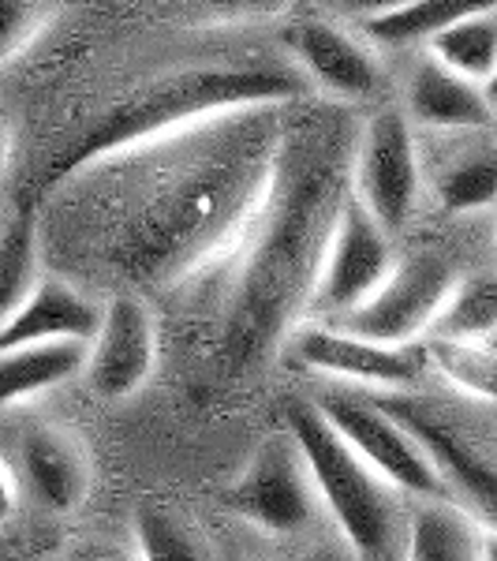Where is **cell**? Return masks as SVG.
<instances>
[{
    "label": "cell",
    "mask_w": 497,
    "mask_h": 561,
    "mask_svg": "<svg viewBox=\"0 0 497 561\" xmlns=\"http://www.w3.org/2000/svg\"><path fill=\"white\" fill-rule=\"evenodd\" d=\"M351 139L340 113L303 116L274 139L258 203L243 225L240 274L224 322L232 367L262 364L307 307L340 198Z\"/></svg>",
    "instance_id": "obj_1"
},
{
    "label": "cell",
    "mask_w": 497,
    "mask_h": 561,
    "mask_svg": "<svg viewBox=\"0 0 497 561\" xmlns=\"http://www.w3.org/2000/svg\"><path fill=\"white\" fill-rule=\"evenodd\" d=\"M274 131H255L251 121L229 116L206 124L198 150H150L158 173L128 203L116 232V262L142 285L187 277L236 240L258 203L274 153Z\"/></svg>",
    "instance_id": "obj_2"
},
{
    "label": "cell",
    "mask_w": 497,
    "mask_h": 561,
    "mask_svg": "<svg viewBox=\"0 0 497 561\" xmlns=\"http://www.w3.org/2000/svg\"><path fill=\"white\" fill-rule=\"evenodd\" d=\"M311 94L307 79L292 60H236V65H198L158 76L131 90L116 108L71 147L53 169V184L86 173L105 161L165 142L173 135L206 128L221 116L251 113L300 102Z\"/></svg>",
    "instance_id": "obj_3"
},
{
    "label": "cell",
    "mask_w": 497,
    "mask_h": 561,
    "mask_svg": "<svg viewBox=\"0 0 497 561\" xmlns=\"http://www.w3.org/2000/svg\"><path fill=\"white\" fill-rule=\"evenodd\" d=\"M288 434L300 446L319 502L337 520L359 561H393L404 542V517L393 486L330 427L314 401H288Z\"/></svg>",
    "instance_id": "obj_4"
},
{
    "label": "cell",
    "mask_w": 497,
    "mask_h": 561,
    "mask_svg": "<svg viewBox=\"0 0 497 561\" xmlns=\"http://www.w3.org/2000/svg\"><path fill=\"white\" fill-rule=\"evenodd\" d=\"M370 401L412 434L415 446L438 468V476L446 479L449 491H456L467 502V510H475V520L494 528L497 468L490 434L467 431V423L453 409L412 397L408 389H385V393L370 397Z\"/></svg>",
    "instance_id": "obj_5"
},
{
    "label": "cell",
    "mask_w": 497,
    "mask_h": 561,
    "mask_svg": "<svg viewBox=\"0 0 497 561\" xmlns=\"http://www.w3.org/2000/svg\"><path fill=\"white\" fill-rule=\"evenodd\" d=\"M423 187V158L401 105H378L351 139L348 192L390 237L408 229Z\"/></svg>",
    "instance_id": "obj_6"
},
{
    "label": "cell",
    "mask_w": 497,
    "mask_h": 561,
    "mask_svg": "<svg viewBox=\"0 0 497 561\" xmlns=\"http://www.w3.org/2000/svg\"><path fill=\"white\" fill-rule=\"evenodd\" d=\"M453 285L456 270L434 251L393 259L390 274L378 280L374 293L333 319V325L378 345H415L419 337H427V325Z\"/></svg>",
    "instance_id": "obj_7"
},
{
    "label": "cell",
    "mask_w": 497,
    "mask_h": 561,
    "mask_svg": "<svg viewBox=\"0 0 497 561\" xmlns=\"http://www.w3.org/2000/svg\"><path fill=\"white\" fill-rule=\"evenodd\" d=\"M319 412L330 420V427L356 449L359 457L374 468L393 491L415 494L423 502H441L449 497L446 479L438 476V468L430 465L427 454L415 446V438L393 415H385L370 397L359 393H322Z\"/></svg>",
    "instance_id": "obj_8"
},
{
    "label": "cell",
    "mask_w": 497,
    "mask_h": 561,
    "mask_svg": "<svg viewBox=\"0 0 497 561\" xmlns=\"http://www.w3.org/2000/svg\"><path fill=\"white\" fill-rule=\"evenodd\" d=\"M393 259V237L348 192L340 198L337 217H333V229L330 240H325L307 307L319 311L325 322L340 319L363 296L374 293L378 280L390 274Z\"/></svg>",
    "instance_id": "obj_9"
},
{
    "label": "cell",
    "mask_w": 497,
    "mask_h": 561,
    "mask_svg": "<svg viewBox=\"0 0 497 561\" xmlns=\"http://www.w3.org/2000/svg\"><path fill=\"white\" fill-rule=\"evenodd\" d=\"M229 505L243 520H251L262 531H274V536H292L314 520L322 502L292 434L285 431L262 442V449L232 483Z\"/></svg>",
    "instance_id": "obj_10"
},
{
    "label": "cell",
    "mask_w": 497,
    "mask_h": 561,
    "mask_svg": "<svg viewBox=\"0 0 497 561\" xmlns=\"http://www.w3.org/2000/svg\"><path fill=\"white\" fill-rule=\"evenodd\" d=\"M288 352H292L296 364L319 370V375L367 389H408L427 370L419 341L415 345H378V341L348 333L333 322L292 330L288 333Z\"/></svg>",
    "instance_id": "obj_11"
},
{
    "label": "cell",
    "mask_w": 497,
    "mask_h": 561,
    "mask_svg": "<svg viewBox=\"0 0 497 561\" xmlns=\"http://www.w3.org/2000/svg\"><path fill=\"white\" fill-rule=\"evenodd\" d=\"M288 60L300 68L307 87H319L337 102H374L385 90L382 60L348 26L307 15L285 31Z\"/></svg>",
    "instance_id": "obj_12"
},
{
    "label": "cell",
    "mask_w": 497,
    "mask_h": 561,
    "mask_svg": "<svg viewBox=\"0 0 497 561\" xmlns=\"http://www.w3.org/2000/svg\"><path fill=\"white\" fill-rule=\"evenodd\" d=\"M158 359V325L139 296H116L102 307L94 337L86 341V382L105 401L131 397Z\"/></svg>",
    "instance_id": "obj_13"
},
{
    "label": "cell",
    "mask_w": 497,
    "mask_h": 561,
    "mask_svg": "<svg viewBox=\"0 0 497 561\" xmlns=\"http://www.w3.org/2000/svg\"><path fill=\"white\" fill-rule=\"evenodd\" d=\"M401 113L427 131H486L494 124L490 90L434 57L415 60L408 71Z\"/></svg>",
    "instance_id": "obj_14"
},
{
    "label": "cell",
    "mask_w": 497,
    "mask_h": 561,
    "mask_svg": "<svg viewBox=\"0 0 497 561\" xmlns=\"http://www.w3.org/2000/svg\"><path fill=\"white\" fill-rule=\"evenodd\" d=\"M102 322V307L60 277H38L15 314L0 325V352L38 341H90Z\"/></svg>",
    "instance_id": "obj_15"
},
{
    "label": "cell",
    "mask_w": 497,
    "mask_h": 561,
    "mask_svg": "<svg viewBox=\"0 0 497 561\" xmlns=\"http://www.w3.org/2000/svg\"><path fill=\"white\" fill-rule=\"evenodd\" d=\"M20 479L45 513H71L90 486L83 449L60 431L45 427L26 431L20 438Z\"/></svg>",
    "instance_id": "obj_16"
},
{
    "label": "cell",
    "mask_w": 497,
    "mask_h": 561,
    "mask_svg": "<svg viewBox=\"0 0 497 561\" xmlns=\"http://www.w3.org/2000/svg\"><path fill=\"white\" fill-rule=\"evenodd\" d=\"M401 561H497L494 528L456 510L449 497L423 502L404 520Z\"/></svg>",
    "instance_id": "obj_17"
},
{
    "label": "cell",
    "mask_w": 497,
    "mask_h": 561,
    "mask_svg": "<svg viewBox=\"0 0 497 561\" xmlns=\"http://www.w3.org/2000/svg\"><path fill=\"white\" fill-rule=\"evenodd\" d=\"M86 364V341H38L0 352V412L65 386Z\"/></svg>",
    "instance_id": "obj_18"
},
{
    "label": "cell",
    "mask_w": 497,
    "mask_h": 561,
    "mask_svg": "<svg viewBox=\"0 0 497 561\" xmlns=\"http://www.w3.org/2000/svg\"><path fill=\"white\" fill-rule=\"evenodd\" d=\"M464 147L449 158H441V165L430 176V192L438 198L441 210L449 214H475L490 210L494 192H497V169H494V142L490 128L486 131H467Z\"/></svg>",
    "instance_id": "obj_19"
},
{
    "label": "cell",
    "mask_w": 497,
    "mask_h": 561,
    "mask_svg": "<svg viewBox=\"0 0 497 561\" xmlns=\"http://www.w3.org/2000/svg\"><path fill=\"white\" fill-rule=\"evenodd\" d=\"M494 0H408L378 20L359 23L367 45L378 49H404V45H427L434 34L446 31L449 23L464 20L475 12H490Z\"/></svg>",
    "instance_id": "obj_20"
},
{
    "label": "cell",
    "mask_w": 497,
    "mask_h": 561,
    "mask_svg": "<svg viewBox=\"0 0 497 561\" xmlns=\"http://www.w3.org/2000/svg\"><path fill=\"white\" fill-rule=\"evenodd\" d=\"M497 330V280L494 274L456 277L438 314L427 325V337L441 341H494Z\"/></svg>",
    "instance_id": "obj_21"
},
{
    "label": "cell",
    "mask_w": 497,
    "mask_h": 561,
    "mask_svg": "<svg viewBox=\"0 0 497 561\" xmlns=\"http://www.w3.org/2000/svg\"><path fill=\"white\" fill-rule=\"evenodd\" d=\"M427 57L438 65L460 71V76L475 79V83L490 87L494 65H497V20L490 12H475L464 20L449 23L446 31H438L427 42Z\"/></svg>",
    "instance_id": "obj_22"
},
{
    "label": "cell",
    "mask_w": 497,
    "mask_h": 561,
    "mask_svg": "<svg viewBox=\"0 0 497 561\" xmlns=\"http://www.w3.org/2000/svg\"><path fill=\"white\" fill-rule=\"evenodd\" d=\"M423 359L438 370L456 393L475 404H494L497 367H494V341H423Z\"/></svg>",
    "instance_id": "obj_23"
},
{
    "label": "cell",
    "mask_w": 497,
    "mask_h": 561,
    "mask_svg": "<svg viewBox=\"0 0 497 561\" xmlns=\"http://www.w3.org/2000/svg\"><path fill=\"white\" fill-rule=\"evenodd\" d=\"M38 285V229L31 214H15L0 229V325Z\"/></svg>",
    "instance_id": "obj_24"
},
{
    "label": "cell",
    "mask_w": 497,
    "mask_h": 561,
    "mask_svg": "<svg viewBox=\"0 0 497 561\" xmlns=\"http://www.w3.org/2000/svg\"><path fill=\"white\" fill-rule=\"evenodd\" d=\"M135 558L139 561H206L203 547L176 517L147 510L135 520Z\"/></svg>",
    "instance_id": "obj_25"
},
{
    "label": "cell",
    "mask_w": 497,
    "mask_h": 561,
    "mask_svg": "<svg viewBox=\"0 0 497 561\" xmlns=\"http://www.w3.org/2000/svg\"><path fill=\"white\" fill-rule=\"evenodd\" d=\"M49 20V0H0V65L26 49Z\"/></svg>",
    "instance_id": "obj_26"
},
{
    "label": "cell",
    "mask_w": 497,
    "mask_h": 561,
    "mask_svg": "<svg viewBox=\"0 0 497 561\" xmlns=\"http://www.w3.org/2000/svg\"><path fill=\"white\" fill-rule=\"evenodd\" d=\"M408 4V0H325L333 15L340 20H351V23H367V20H378V15L393 12V8Z\"/></svg>",
    "instance_id": "obj_27"
},
{
    "label": "cell",
    "mask_w": 497,
    "mask_h": 561,
    "mask_svg": "<svg viewBox=\"0 0 497 561\" xmlns=\"http://www.w3.org/2000/svg\"><path fill=\"white\" fill-rule=\"evenodd\" d=\"M68 561H139V558H135V550H124L116 542H86Z\"/></svg>",
    "instance_id": "obj_28"
},
{
    "label": "cell",
    "mask_w": 497,
    "mask_h": 561,
    "mask_svg": "<svg viewBox=\"0 0 497 561\" xmlns=\"http://www.w3.org/2000/svg\"><path fill=\"white\" fill-rule=\"evenodd\" d=\"M210 8H221V12H266V8H277L281 0H206Z\"/></svg>",
    "instance_id": "obj_29"
},
{
    "label": "cell",
    "mask_w": 497,
    "mask_h": 561,
    "mask_svg": "<svg viewBox=\"0 0 497 561\" xmlns=\"http://www.w3.org/2000/svg\"><path fill=\"white\" fill-rule=\"evenodd\" d=\"M12 513H15V483L8 476V468L0 465V528L12 520Z\"/></svg>",
    "instance_id": "obj_30"
},
{
    "label": "cell",
    "mask_w": 497,
    "mask_h": 561,
    "mask_svg": "<svg viewBox=\"0 0 497 561\" xmlns=\"http://www.w3.org/2000/svg\"><path fill=\"white\" fill-rule=\"evenodd\" d=\"M4 169H8V128L0 121V176H4Z\"/></svg>",
    "instance_id": "obj_31"
},
{
    "label": "cell",
    "mask_w": 497,
    "mask_h": 561,
    "mask_svg": "<svg viewBox=\"0 0 497 561\" xmlns=\"http://www.w3.org/2000/svg\"><path fill=\"white\" fill-rule=\"evenodd\" d=\"M311 561H337V558H330V554H319V558H311Z\"/></svg>",
    "instance_id": "obj_32"
}]
</instances>
